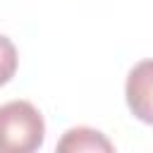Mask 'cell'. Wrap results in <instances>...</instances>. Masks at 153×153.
<instances>
[{
	"instance_id": "cell-3",
	"label": "cell",
	"mask_w": 153,
	"mask_h": 153,
	"mask_svg": "<svg viewBox=\"0 0 153 153\" xmlns=\"http://www.w3.org/2000/svg\"><path fill=\"white\" fill-rule=\"evenodd\" d=\"M115 146L105 139V134L88 129V127H74L69 131H65V136L57 141V151L60 153H79V151H105L110 153Z\"/></svg>"
},
{
	"instance_id": "cell-1",
	"label": "cell",
	"mask_w": 153,
	"mask_h": 153,
	"mask_svg": "<svg viewBox=\"0 0 153 153\" xmlns=\"http://www.w3.org/2000/svg\"><path fill=\"white\" fill-rule=\"evenodd\" d=\"M45 122L29 100L0 105V153H33L43 146Z\"/></svg>"
},
{
	"instance_id": "cell-4",
	"label": "cell",
	"mask_w": 153,
	"mask_h": 153,
	"mask_svg": "<svg viewBox=\"0 0 153 153\" xmlns=\"http://www.w3.org/2000/svg\"><path fill=\"white\" fill-rule=\"evenodd\" d=\"M17 65H19V55H17V48L14 43L0 33V86H5L14 72H17Z\"/></svg>"
},
{
	"instance_id": "cell-2",
	"label": "cell",
	"mask_w": 153,
	"mask_h": 153,
	"mask_svg": "<svg viewBox=\"0 0 153 153\" xmlns=\"http://www.w3.org/2000/svg\"><path fill=\"white\" fill-rule=\"evenodd\" d=\"M124 98L136 120L153 124V60H141L131 67L124 84Z\"/></svg>"
}]
</instances>
